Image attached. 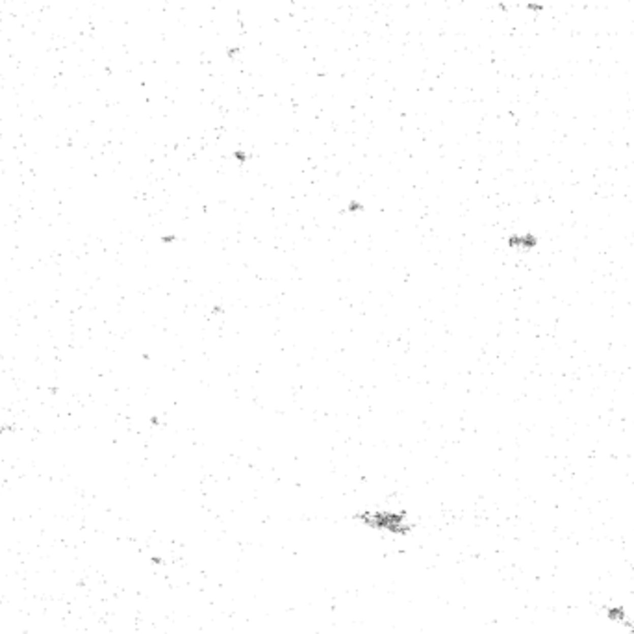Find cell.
Here are the masks:
<instances>
[{"label": "cell", "mask_w": 634, "mask_h": 634, "mask_svg": "<svg viewBox=\"0 0 634 634\" xmlns=\"http://www.w3.org/2000/svg\"><path fill=\"white\" fill-rule=\"evenodd\" d=\"M529 10H532V11H541V10H544V6H538V4H529Z\"/></svg>", "instance_id": "cell-2"}, {"label": "cell", "mask_w": 634, "mask_h": 634, "mask_svg": "<svg viewBox=\"0 0 634 634\" xmlns=\"http://www.w3.org/2000/svg\"><path fill=\"white\" fill-rule=\"evenodd\" d=\"M237 52H239V48H232V50H228V56H230V58H236Z\"/></svg>", "instance_id": "cell-3"}, {"label": "cell", "mask_w": 634, "mask_h": 634, "mask_svg": "<svg viewBox=\"0 0 634 634\" xmlns=\"http://www.w3.org/2000/svg\"><path fill=\"white\" fill-rule=\"evenodd\" d=\"M510 245L518 247V249H532L536 245V237L532 234H525V236H516L510 237Z\"/></svg>", "instance_id": "cell-1"}]
</instances>
